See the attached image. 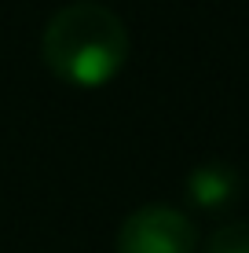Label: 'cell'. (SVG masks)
Listing matches in <instances>:
<instances>
[{"mask_svg": "<svg viewBox=\"0 0 249 253\" xmlns=\"http://www.w3.org/2000/svg\"><path fill=\"white\" fill-rule=\"evenodd\" d=\"M128 26L99 0L59 7L40 33V59L59 81L73 88H103L128 63Z\"/></svg>", "mask_w": 249, "mask_h": 253, "instance_id": "obj_1", "label": "cell"}, {"mask_svg": "<svg viewBox=\"0 0 249 253\" xmlns=\"http://www.w3.org/2000/svg\"><path fill=\"white\" fill-rule=\"evenodd\" d=\"M117 253H198V228L173 206H140L117 228Z\"/></svg>", "mask_w": 249, "mask_h": 253, "instance_id": "obj_2", "label": "cell"}, {"mask_svg": "<svg viewBox=\"0 0 249 253\" xmlns=\"http://www.w3.org/2000/svg\"><path fill=\"white\" fill-rule=\"evenodd\" d=\"M242 195V172L227 162H205L187 176V198L205 213L231 209Z\"/></svg>", "mask_w": 249, "mask_h": 253, "instance_id": "obj_3", "label": "cell"}, {"mask_svg": "<svg viewBox=\"0 0 249 253\" xmlns=\"http://www.w3.org/2000/svg\"><path fill=\"white\" fill-rule=\"evenodd\" d=\"M202 253H249V220H231L216 228Z\"/></svg>", "mask_w": 249, "mask_h": 253, "instance_id": "obj_4", "label": "cell"}]
</instances>
